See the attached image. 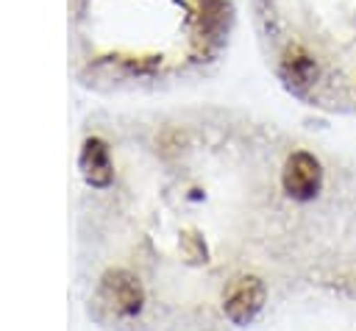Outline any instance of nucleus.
<instances>
[{"label": "nucleus", "mask_w": 356, "mask_h": 331, "mask_svg": "<svg viewBox=\"0 0 356 331\" xmlns=\"http://www.w3.org/2000/svg\"><path fill=\"white\" fill-rule=\"evenodd\" d=\"M267 289L256 275H239L222 289V312L234 325H248L264 306Z\"/></svg>", "instance_id": "obj_1"}, {"label": "nucleus", "mask_w": 356, "mask_h": 331, "mask_svg": "<svg viewBox=\"0 0 356 331\" xmlns=\"http://www.w3.org/2000/svg\"><path fill=\"white\" fill-rule=\"evenodd\" d=\"M284 189L295 197V200H309L314 197V192L320 189V181H323V170H320V161L312 156V153H292L284 164Z\"/></svg>", "instance_id": "obj_2"}, {"label": "nucleus", "mask_w": 356, "mask_h": 331, "mask_svg": "<svg viewBox=\"0 0 356 331\" xmlns=\"http://www.w3.org/2000/svg\"><path fill=\"white\" fill-rule=\"evenodd\" d=\"M281 72H284V78H286L289 83L306 86V83H312V78L317 75V64H314V58H312L300 45H292V47H286V53H284Z\"/></svg>", "instance_id": "obj_3"}]
</instances>
